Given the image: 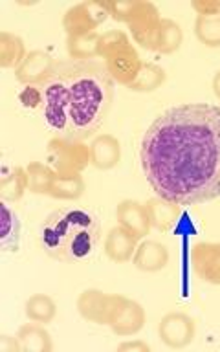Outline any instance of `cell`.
I'll return each instance as SVG.
<instances>
[{
    "label": "cell",
    "mask_w": 220,
    "mask_h": 352,
    "mask_svg": "<svg viewBox=\"0 0 220 352\" xmlns=\"http://www.w3.org/2000/svg\"><path fill=\"white\" fill-rule=\"evenodd\" d=\"M140 164L156 197L182 208L219 198V104L184 103L164 110L143 134Z\"/></svg>",
    "instance_id": "cell-1"
},
{
    "label": "cell",
    "mask_w": 220,
    "mask_h": 352,
    "mask_svg": "<svg viewBox=\"0 0 220 352\" xmlns=\"http://www.w3.org/2000/svg\"><path fill=\"white\" fill-rule=\"evenodd\" d=\"M59 72L70 94V126L66 138L87 140L109 114L114 81L103 66L90 60H72Z\"/></svg>",
    "instance_id": "cell-2"
},
{
    "label": "cell",
    "mask_w": 220,
    "mask_h": 352,
    "mask_svg": "<svg viewBox=\"0 0 220 352\" xmlns=\"http://www.w3.org/2000/svg\"><path fill=\"white\" fill-rule=\"evenodd\" d=\"M101 226L98 217L81 208H60L44 220L38 241L44 253L55 261L76 263L96 252Z\"/></svg>",
    "instance_id": "cell-3"
},
{
    "label": "cell",
    "mask_w": 220,
    "mask_h": 352,
    "mask_svg": "<svg viewBox=\"0 0 220 352\" xmlns=\"http://www.w3.org/2000/svg\"><path fill=\"white\" fill-rule=\"evenodd\" d=\"M46 164L55 175H81L90 164V145L82 140L57 136L46 147Z\"/></svg>",
    "instance_id": "cell-4"
},
{
    "label": "cell",
    "mask_w": 220,
    "mask_h": 352,
    "mask_svg": "<svg viewBox=\"0 0 220 352\" xmlns=\"http://www.w3.org/2000/svg\"><path fill=\"white\" fill-rule=\"evenodd\" d=\"M44 88V107L43 120L50 131L57 134H68L70 126V94H68V85L59 72L50 79Z\"/></svg>",
    "instance_id": "cell-5"
},
{
    "label": "cell",
    "mask_w": 220,
    "mask_h": 352,
    "mask_svg": "<svg viewBox=\"0 0 220 352\" xmlns=\"http://www.w3.org/2000/svg\"><path fill=\"white\" fill-rule=\"evenodd\" d=\"M107 19H110L107 0H85L74 4L63 15V30L66 35H85L98 32Z\"/></svg>",
    "instance_id": "cell-6"
},
{
    "label": "cell",
    "mask_w": 220,
    "mask_h": 352,
    "mask_svg": "<svg viewBox=\"0 0 220 352\" xmlns=\"http://www.w3.org/2000/svg\"><path fill=\"white\" fill-rule=\"evenodd\" d=\"M160 22H162V15H160L158 8L153 2L134 0L123 24L131 32V37L134 43L140 44L145 50H153L154 37H156V32H158Z\"/></svg>",
    "instance_id": "cell-7"
},
{
    "label": "cell",
    "mask_w": 220,
    "mask_h": 352,
    "mask_svg": "<svg viewBox=\"0 0 220 352\" xmlns=\"http://www.w3.org/2000/svg\"><path fill=\"white\" fill-rule=\"evenodd\" d=\"M145 319H147L145 308L140 302L120 296V294L118 296L114 294V307H112L107 327L116 336H121V338L136 336L145 327Z\"/></svg>",
    "instance_id": "cell-8"
},
{
    "label": "cell",
    "mask_w": 220,
    "mask_h": 352,
    "mask_svg": "<svg viewBox=\"0 0 220 352\" xmlns=\"http://www.w3.org/2000/svg\"><path fill=\"white\" fill-rule=\"evenodd\" d=\"M103 65L109 72V76L112 77V81L123 85V87H129L136 79L143 60L140 59V54L134 48L132 41H126L125 44H121L120 48H116L114 52H110L104 57Z\"/></svg>",
    "instance_id": "cell-9"
},
{
    "label": "cell",
    "mask_w": 220,
    "mask_h": 352,
    "mask_svg": "<svg viewBox=\"0 0 220 352\" xmlns=\"http://www.w3.org/2000/svg\"><path fill=\"white\" fill-rule=\"evenodd\" d=\"M197 323L184 312L165 314L158 323V338L169 349H186L195 341Z\"/></svg>",
    "instance_id": "cell-10"
},
{
    "label": "cell",
    "mask_w": 220,
    "mask_h": 352,
    "mask_svg": "<svg viewBox=\"0 0 220 352\" xmlns=\"http://www.w3.org/2000/svg\"><path fill=\"white\" fill-rule=\"evenodd\" d=\"M55 72H57V65L54 57L44 50H33V52H28L26 59L22 60V65L15 70V79L22 87H28V85L43 87L55 76Z\"/></svg>",
    "instance_id": "cell-11"
},
{
    "label": "cell",
    "mask_w": 220,
    "mask_h": 352,
    "mask_svg": "<svg viewBox=\"0 0 220 352\" xmlns=\"http://www.w3.org/2000/svg\"><path fill=\"white\" fill-rule=\"evenodd\" d=\"M191 266L204 283L220 286V242H198L191 250Z\"/></svg>",
    "instance_id": "cell-12"
},
{
    "label": "cell",
    "mask_w": 220,
    "mask_h": 352,
    "mask_svg": "<svg viewBox=\"0 0 220 352\" xmlns=\"http://www.w3.org/2000/svg\"><path fill=\"white\" fill-rule=\"evenodd\" d=\"M77 312L85 321L96 324H109L114 307V294H104L98 288H88L77 297Z\"/></svg>",
    "instance_id": "cell-13"
},
{
    "label": "cell",
    "mask_w": 220,
    "mask_h": 352,
    "mask_svg": "<svg viewBox=\"0 0 220 352\" xmlns=\"http://www.w3.org/2000/svg\"><path fill=\"white\" fill-rule=\"evenodd\" d=\"M116 220H118V226L125 228L138 241H143L148 235V231L153 230L145 204L138 200H121L116 208Z\"/></svg>",
    "instance_id": "cell-14"
},
{
    "label": "cell",
    "mask_w": 220,
    "mask_h": 352,
    "mask_svg": "<svg viewBox=\"0 0 220 352\" xmlns=\"http://www.w3.org/2000/svg\"><path fill=\"white\" fill-rule=\"evenodd\" d=\"M132 264H134L140 272H145V274L162 272V270L167 268V264H169V250H167V246L162 244V242L143 239V241H140V244H138L136 252H134Z\"/></svg>",
    "instance_id": "cell-15"
},
{
    "label": "cell",
    "mask_w": 220,
    "mask_h": 352,
    "mask_svg": "<svg viewBox=\"0 0 220 352\" xmlns=\"http://www.w3.org/2000/svg\"><path fill=\"white\" fill-rule=\"evenodd\" d=\"M145 209H147L151 228L160 233H169L180 222L182 206L162 197L148 198L145 202Z\"/></svg>",
    "instance_id": "cell-16"
},
{
    "label": "cell",
    "mask_w": 220,
    "mask_h": 352,
    "mask_svg": "<svg viewBox=\"0 0 220 352\" xmlns=\"http://www.w3.org/2000/svg\"><path fill=\"white\" fill-rule=\"evenodd\" d=\"M138 244H140V241H138L136 236L132 235V233H129L125 228L116 226V228H112V230L107 233V236H104L103 250L104 255H107L112 263L123 264L132 261Z\"/></svg>",
    "instance_id": "cell-17"
},
{
    "label": "cell",
    "mask_w": 220,
    "mask_h": 352,
    "mask_svg": "<svg viewBox=\"0 0 220 352\" xmlns=\"http://www.w3.org/2000/svg\"><path fill=\"white\" fill-rule=\"evenodd\" d=\"M121 162V143L112 134H99L90 143V164L99 170L114 169Z\"/></svg>",
    "instance_id": "cell-18"
},
{
    "label": "cell",
    "mask_w": 220,
    "mask_h": 352,
    "mask_svg": "<svg viewBox=\"0 0 220 352\" xmlns=\"http://www.w3.org/2000/svg\"><path fill=\"white\" fill-rule=\"evenodd\" d=\"M0 248L2 252H16L21 244V220L8 202L0 204Z\"/></svg>",
    "instance_id": "cell-19"
},
{
    "label": "cell",
    "mask_w": 220,
    "mask_h": 352,
    "mask_svg": "<svg viewBox=\"0 0 220 352\" xmlns=\"http://www.w3.org/2000/svg\"><path fill=\"white\" fill-rule=\"evenodd\" d=\"M16 338L21 341L22 352H52L54 351V341L44 324L41 323H26L22 324Z\"/></svg>",
    "instance_id": "cell-20"
},
{
    "label": "cell",
    "mask_w": 220,
    "mask_h": 352,
    "mask_svg": "<svg viewBox=\"0 0 220 352\" xmlns=\"http://www.w3.org/2000/svg\"><path fill=\"white\" fill-rule=\"evenodd\" d=\"M182 43H184V32L180 24L173 19H162L154 37V52L162 55L176 54L182 48Z\"/></svg>",
    "instance_id": "cell-21"
},
{
    "label": "cell",
    "mask_w": 220,
    "mask_h": 352,
    "mask_svg": "<svg viewBox=\"0 0 220 352\" xmlns=\"http://www.w3.org/2000/svg\"><path fill=\"white\" fill-rule=\"evenodd\" d=\"M26 44L19 35L10 32H0V68L16 70L26 59Z\"/></svg>",
    "instance_id": "cell-22"
},
{
    "label": "cell",
    "mask_w": 220,
    "mask_h": 352,
    "mask_svg": "<svg viewBox=\"0 0 220 352\" xmlns=\"http://www.w3.org/2000/svg\"><path fill=\"white\" fill-rule=\"evenodd\" d=\"M24 314L33 323L48 324L52 323L57 316V305L46 294H33L24 302Z\"/></svg>",
    "instance_id": "cell-23"
},
{
    "label": "cell",
    "mask_w": 220,
    "mask_h": 352,
    "mask_svg": "<svg viewBox=\"0 0 220 352\" xmlns=\"http://www.w3.org/2000/svg\"><path fill=\"white\" fill-rule=\"evenodd\" d=\"M28 191L26 167L16 165L0 180V200L8 204L19 202Z\"/></svg>",
    "instance_id": "cell-24"
},
{
    "label": "cell",
    "mask_w": 220,
    "mask_h": 352,
    "mask_svg": "<svg viewBox=\"0 0 220 352\" xmlns=\"http://www.w3.org/2000/svg\"><path fill=\"white\" fill-rule=\"evenodd\" d=\"M167 81V74L160 65L156 63H143L140 72H138L136 79L129 85V90L140 94H148L158 90L164 82Z\"/></svg>",
    "instance_id": "cell-25"
},
{
    "label": "cell",
    "mask_w": 220,
    "mask_h": 352,
    "mask_svg": "<svg viewBox=\"0 0 220 352\" xmlns=\"http://www.w3.org/2000/svg\"><path fill=\"white\" fill-rule=\"evenodd\" d=\"M85 189L87 186H85L81 175H55L48 197L72 202V200H79L85 195Z\"/></svg>",
    "instance_id": "cell-26"
},
{
    "label": "cell",
    "mask_w": 220,
    "mask_h": 352,
    "mask_svg": "<svg viewBox=\"0 0 220 352\" xmlns=\"http://www.w3.org/2000/svg\"><path fill=\"white\" fill-rule=\"evenodd\" d=\"M101 33H85V35H66V52L72 60H92L98 57V44Z\"/></svg>",
    "instance_id": "cell-27"
},
{
    "label": "cell",
    "mask_w": 220,
    "mask_h": 352,
    "mask_svg": "<svg viewBox=\"0 0 220 352\" xmlns=\"http://www.w3.org/2000/svg\"><path fill=\"white\" fill-rule=\"evenodd\" d=\"M28 191L33 195H50L55 180V170L46 162H30L26 165Z\"/></svg>",
    "instance_id": "cell-28"
},
{
    "label": "cell",
    "mask_w": 220,
    "mask_h": 352,
    "mask_svg": "<svg viewBox=\"0 0 220 352\" xmlns=\"http://www.w3.org/2000/svg\"><path fill=\"white\" fill-rule=\"evenodd\" d=\"M195 37L208 48H220V15L197 16Z\"/></svg>",
    "instance_id": "cell-29"
},
{
    "label": "cell",
    "mask_w": 220,
    "mask_h": 352,
    "mask_svg": "<svg viewBox=\"0 0 220 352\" xmlns=\"http://www.w3.org/2000/svg\"><path fill=\"white\" fill-rule=\"evenodd\" d=\"M19 103L24 110H38L44 107V88L37 85H28L19 92Z\"/></svg>",
    "instance_id": "cell-30"
},
{
    "label": "cell",
    "mask_w": 220,
    "mask_h": 352,
    "mask_svg": "<svg viewBox=\"0 0 220 352\" xmlns=\"http://www.w3.org/2000/svg\"><path fill=\"white\" fill-rule=\"evenodd\" d=\"M191 8L198 16L220 15V0H192Z\"/></svg>",
    "instance_id": "cell-31"
},
{
    "label": "cell",
    "mask_w": 220,
    "mask_h": 352,
    "mask_svg": "<svg viewBox=\"0 0 220 352\" xmlns=\"http://www.w3.org/2000/svg\"><path fill=\"white\" fill-rule=\"evenodd\" d=\"M0 351L2 352H22L21 341L16 336H0Z\"/></svg>",
    "instance_id": "cell-32"
},
{
    "label": "cell",
    "mask_w": 220,
    "mask_h": 352,
    "mask_svg": "<svg viewBox=\"0 0 220 352\" xmlns=\"http://www.w3.org/2000/svg\"><path fill=\"white\" fill-rule=\"evenodd\" d=\"M120 352H148L151 345L142 340H132V341H123L121 345H118Z\"/></svg>",
    "instance_id": "cell-33"
},
{
    "label": "cell",
    "mask_w": 220,
    "mask_h": 352,
    "mask_svg": "<svg viewBox=\"0 0 220 352\" xmlns=\"http://www.w3.org/2000/svg\"><path fill=\"white\" fill-rule=\"evenodd\" d=\"M211 87H213V94L217 96V98L220 99V70L214 74L213 77V82H211Z\"/></svg>",
    "instance_id": "cell-34"
}]
</instances>
